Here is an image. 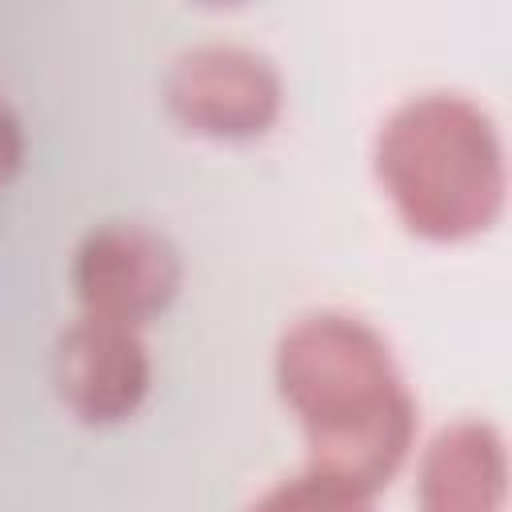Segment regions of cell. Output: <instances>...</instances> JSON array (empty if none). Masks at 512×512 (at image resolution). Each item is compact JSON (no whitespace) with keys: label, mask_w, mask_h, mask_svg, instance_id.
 I'll use <instances>...</instances> for the list:
<instances>
[{"label":"cell","mask_w":512,"mask_h":512,"mask_svg":"<svg viewBox=\"0 0 512 512\" xmlns=\"http://www.w3.org/2000/svg\"><path fill=\"white\" fill-rule=\"evenodd\" d=\"M504 492L500 440L464 420L444 428L420 464V508L424 512H496Z\"/></svg>","instance_id":"cell-6"},{"label":"cell","mask_w":512,"mask_h":512,"mask_svg":"<svg viewBox=\"0 0 512 512\" xmlns=\"http://www.w3.org/2000/svg\"><path fill=\"white\" fill-rule=\"evenodd\" d=\"M376 172L408 228L432 240L472 236L500 208L496 136L456 96H424L392 112L376 140Z\"/></svg>","instance_id":"cell-2"},{"label":"cell","mask_w":512,"mask_h":512,"mask_svg":"<svg viewBox=\"0 0 512 512\" xmlns=\"http://www.w3.org/2000/svg\"><path fill=\"white\" fill-rule=\"evenodd\" d=\"M280 76L276 68L236 44H204L176 60L168 76L172 116L216 140H252L264 136L280 116Z\"/></svg>","instance_id":"cell-3"},{"label":"cell","mask_w":512,"mask_h":512,"mask_svg":"<svg viewBox=\"0 0 512 512\" xmlns=\"http://www.w3.org/2000/svg\"><path fill=\"white\" fill-rule=\"evenodd\" d=\"M152 364L140 328L80 316L56 344L60 400L84 424H116L148 396Z\"/></svg>","instance_id":"cell-5"},{"label":"cell","mask_w":512,"mask_h":512,"mask_svg":"<svg viewBox=\"0 0 512 512\" xmlns=\"http://www.w3.org/2000/svg\"><path fill=\"white\" fill-rule=\"evenodd\" d=\"M20 160H24V132H20V120L0 104V188L20 172Z\"/></svg>","instance_id":"cell-8"},{"label":"cell","mask_w":512,"mask_h":512,"mask_svg":"<svg viewBox=\"0 0 512 512\" xmlns=\"http://www.w3.org/2000/svg\"><path fill=\"white\" fill-rule=\"evenodd\" d=\"M76 296L84 316L140 328L180 284L176 248L144 224H104L76 252Z\"/></svg>","instance_id":"cell-4"},{"label":"cell","mask_w":512,"mask_h":512,"mask_svg":"<svg viewBox=\"0 0 512 512\" xmlns=\"http://www.w3.org/2000/svg\"><path fill=\"white\" fill-rule=\"evenodd\" d=\"M248 512H372V492L312 468L264 492Z\"/></svg>","instance_id":"cell-7"},{"label":"cell","mask_w":512,"mask_h":512,"mask_svg":"<svg viewBox=\"0 0 512 512\" xmlns=\"http://www.w3.org/2000/svg\"><path fill=\"white\" fill-rule=\"evenodd\" d=\"M276 380L304 424L312 468L364 492L388 484L412 444V400L368 324L340 312L304 316L280 340Z\"/></svg>","instance_id":"cell-1"}]
</instances>
